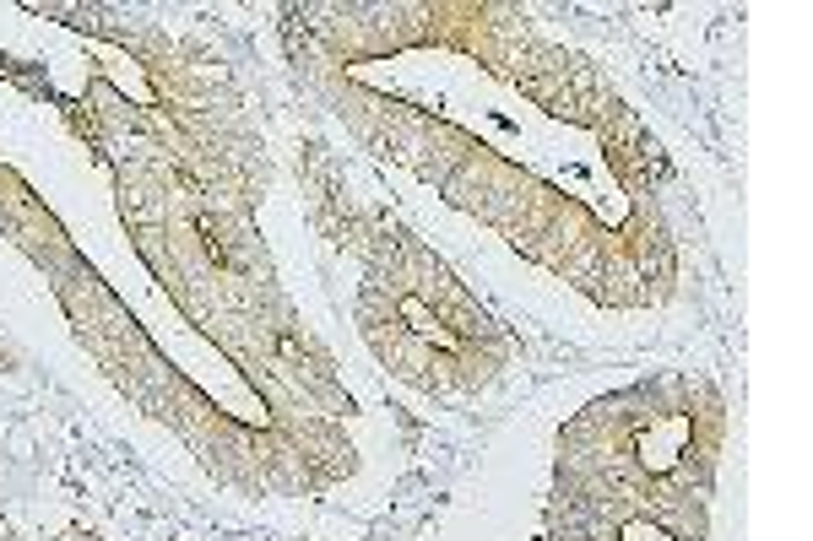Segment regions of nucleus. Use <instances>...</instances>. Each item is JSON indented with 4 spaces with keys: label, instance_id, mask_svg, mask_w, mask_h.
Instances as JSON below:
<instances>
[{
    "label": "nucleus",
    "instance_id": "f257e3e1",
    "mask_svg": "<svg viewBox=\"0 0 813 541\" xmlns=\"http://www.w3.org/2000/svg\"><path fill=\"white\" fill-rule=\"evenodd\" d=\"M684 444H689V417H667V423H657V428L640 434V461L651 471H673L678 455H684Z\"/></svg>",
    "mask_w": 813,
    "mask_h": 541
},
{
    "label": "nucleus",
    "instance_id": "f03ea898",
    "mask_svg": "<svg viewBox=\"0 0 813 541\" xmlns=\"http://www.w3.org/2000/svg\"><path fill=\"white\" fill-rule=\"evenodd\" d=\"M402 314H407V320H412V331H418V336H429L434 347H445V352H456V347H461V336H456V331H445V325H440V320L418 303V298H407V303H402Z\"/></svg>",
    "mask_w": 813,
    "mask_h": 541
},
{
    "label": "nucleus",
    "instance_id": "7ed1b4c3",
    "mask_svg": "<svg viewBox=\"0 0 813 541\" xmlns=\"http://www.w3.org/2000/svg\"><path fill=\"white\" fill-rule=\"evenodd\" d=\"M195 233H201V238H206V255H212V260H217V266H228V244H222V238H217V228H212V217H195Z\"/></svg>",
    "mask_w": 813,
    "mask_h": 541
},
{
    "label": "nucleus",
    "instance_id": "20e7f679",
    "mask_svg": "<svg viewBox=\"0 0 813 541\" xmlns=\"http://www.w3.org/2000/svg\"><path fill=\"white\" fill-rule=\"evenodd\" d=\"M624 541H667V536H657L651 526H629V531H624Z\"/></svg>",
    "mask_w": 813,
    "mask_h": 541
}]
</instances>
